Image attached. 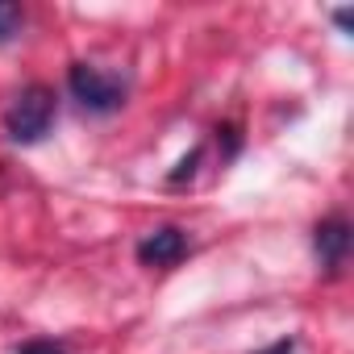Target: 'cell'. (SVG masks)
<instances>
[{
    "mask_svg": "<svg viewBox=\"0 0 354 354\" xmlns=\"http://www.w3.org/2000/svg\"><path fill=\"white\" fill-rule=\"evenodd\" d=\"M50 121H55V92H50L46 84H30V88L9 104V113H5V129H9V138L21 142V146L46 138Z\"/></svg>",
    "mask_w": 354,
    "mask_h": 354,
    "instance_id": "6da1fadb",
    "label": "cell"
},
{
    "mask_svg": "<svg viewBox=\"0 0 354 354\" xmlns=\"http://www.w3.org/2000/svg\"><path fill=\"white\" fill-rule=\"evenodd\" d=\"M67 88L71 96L88 109V113H117L125 104V84L92 63H71L67 71Z\"/></svg>",
    "mask_w": 354,
    "mask_h": 354,
    "instance_id": "7a4b0ae2",
    "label": "cell"
},
{
    "mask_svg": "<svg viewBox=\"0 0 354 354\" xmlns=\"http://www.w3.org/2000/svg\"><path fill=\"white\" fill-rule=\"evenodd\" d=\"M259 354H296V342L283 337V342H275V346H267V350H259Z\"/></svg>",
    "mask_w": 354,
    "mask_h": 354,
    "instance_id": "52a82bcc",
    "label": "cell"
},
{
    "mask_svg": "<svg viewBox=\"0 0 354 354\" xmlns=\"http://www.w3.org/2000/svg\"><path fill=\"white\" fill-rule=\"evenodd\" d=\"M17 354H63V346H55V342H26Z\"/></svg>",
    "mask_w": 354,
    "mask_h": 354,
    "instance_id": "8992f818",
    "label": "cell"
},
{
    "mask_svg": "<svg viewBox=\"0 0 354 354\" xmlns=\"http://www.w3.org/2000/svg\"><path fill=\"white\" fill-rule=\"evenodd\" d=\"M21 5H13V0H0V42H9L17 30H21Z\"/></svg>",
    "mask_w": 354,
    "mask_h": 354,
    "instance_id": "5b68a950",
    "label": "cell"
},
{
    "mask_svg": "<svg viewBox=\"0 0 354 354\" xmlns=\"http://www.w3.org/2000/svg\"><path fill=\"white\" fill-rule=\"evenodd\" d=\"M184 254H188V238L175 225H162V230H154L138 242V263H146V267H171Z\"/></svg>",
    "mask_w": 354,
    "mask_h": 354,
    "instance_id": "3957f363",
    "label": "cell"
},
{
    "mask_svg": "<svg viewBox=\"0 0 354 354\" xmlns=\"http://www.w3.org/2000/svg\"><path fill=\"white\" fill-rule=\"evenodd\" d=\"M346 250H350V225L342 217H329L325 225H317V259H321V267L337 271L346 263Z\"/></svg>",
    "mask_w": 354,
    "mask_h": 354,
    "instance_id": "277c9868",
    "label": "cell"
}]
</instances>
